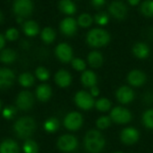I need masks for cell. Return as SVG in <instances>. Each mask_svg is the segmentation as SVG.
I'll return each instance as SVG.
<instances>
[{
    "label": "cell",
    "instance_id": "1",
    "mask_svg": "<svg viewBox=\"0 0 153 153\" xmlns=\"http://www.w3.org/2000/svg\"><path fill=\"white\" fill-rule=\"evenodd\" d=\"M105 139L103 135L97 130H90L84 137L85 149L91 153L100 152L105 146Z\"/></svg>",
    "mask_w": 153,
    "mask_h": 153
},
{
    "label": "cell",
    "instance_id": "2",
    "mask_svg": "<svg viewBox=\"0 0 153 153\" xmlns=\"http://www.w3.org/2000/svg\"><path fill=\"white\" fill-rule=\"evenodd\" d=\"M35 129L36 123L33 118L29 117L19 118L13 126L14 133L21 139H25L30 136L34 133Z\"/></svg>",
    "mask_w": 153,
    "mask_h": 153
},
{
    "label": "cell",
    "instance_id": "3",
    "mask_svg": "<svg viewBox=\"0 0 153 153\" xmlns=\"http://www.w3.org/2000/svg\"><path fill=\"white\" fill-rule=\"evenodd\" d=\"M86 40L90 46L95 48H100L106 46L109 42L110 35L107 30L103 29L95 28L91 30L87 33Z\"/></svg>",
    "mask_w": 153,
    "mask_h": 153
},
{
    "label": "cell",
    "instance_id": "4",
    "mask_svg": "<svg viewBox=\"0 0 153 153\" xmlns=\"http://www.w3.org/2000/svg\"><path fill=\"white\" fill-rule=\"evenodd\" d=\"M74 101L80 108L84 109V110H89L92 108L93 106L95 105V102L91 94H90L89 92L85 91H78L74 96Z\"/></svg>",
    "mask_w": 153,
    "mask_h": 153
},
{
    "label": "cell",
    "instance_id": "5",
    "mask_svg": "<svg viewBox=\"0 0 153 153\" xmlns=\"http://www.w3.org/2000/svg\"><path fill=\"white\" fill-rule=\"evenodd\" d=\"M13 10L18 17H27L32 13L33 4L30 0H17L13 4Z\"/></svg>",
    "mask_w": 153,
    "mask_h": 153
},
{
    "label": "cell",
    "instance_id": "6",
    "mask_svg": "<svg viewBox=\"0 0 153 153\" xmlns=\"http://www.w3.org/2000/svg\"><path fill=\"white\" fill-rule=\"evenodd\" d=\"M82 116L76 111L70 112L64 119V125L66 129L70 131H76L82 126Z\"/></svg>",
    "mask_w": 153,
    "mask_h": 153
},
{
    "label": "cell",
    "instance_id": "7",
    "mask_svg": "<svg viewBox=\"0 0 153 153\" xmlns=\"http://www.w3.org/2000/svg\"><path fill=\"white\" fill-rule=\"evenodd\" d=\"M78 145L77 139L71 134H64L57 140V147L64 152H70L76 149Z\"/></svg>",
    "mask_w": 153,
    "mask_h": 153
},
{
    "label": "cell",
    "instance_id": "8",
    "mask_svg": "<svg viewBox=\"0 0 153 153\" xmlns=\"http://www.w3.org/2000/svg\"><path fill=\"white\" fill-rule=\"evenodd\" d=\"M111 119L117 124H126L130 122L132 118V114L130 111L122 107H116L111 110L110 113Z\"/></svg>",
    "mask_w": 153,
    "mask_h": 153
},
{
    "label": "cell",
    "instance_id": "9",
    "mask_svg": "<svg viewBox=\"0 0 153 153\" xmlns=\"http://www.w3.org/2000/svg\"><path fill=\"white\" fill-rule=\"evenodd\" d=\"M34 98L31 92L28 91H21L16 99V106L22 110H29L32 108Z\"/></svg>",
    "mask_w": 153,
    "mask_h": 153
},
{
    "label": "cell",
    "instance_id": "10",
    "mask_svg": "<svg viewBox=\"0 0 153 153\" xmlns=\"http://www.w3.org/2000/svg\"><path fill=\"white\" fill-rule=\"evenodd\" d=\"M56 55L57 58L64 63H67L73 60V49L66 43H60L56 46Z\"/></svg>",
    "mask_w": 153,
    "mask_h": 153
},
{
    "label": "cell",
    "instance_id": "11",
    "mask_svg": "<svg viewBox=\"0 0 153 153\" xmlns=\"http://www.w3.org/2000/svg\"><path fill=\"white\" fill-rule=\"evenodd\" d=\"M108 11L113 17L117 19H123L127 13V7L121 1H113L108 6Z\"/></svg>",
    "mask_w": 153,
    "mask_h": 153
},
{
    "label": "cell",
    "instance_id": "12",
    "mask_svg": "<svg viewBox=\"0 0 153 153\" xmlns=\"http://www.w3.org/2000/svg\"><path fill=\"white\" fill-rule=\"evenodd\" d=\"M116 97L117 100L122 104H128L133 101L134 98V93L132 88L128 86H121L116 92Z\"/></svg>",
    "mask_w": 153,
    "mask_h": 153
},
{
    "label": "cell",
    "instance_id": "13",
    "mask_svg": "<svg viewBox=\"0 0 153 153\" xmlns=\"http://www.w3.org/2000/svg\"><path fill=\"white\" fill-rule=\"evenodd\" d=\"M120 136H121V141L125 144L131 145L135 143L139 140V132L134 127H127L121 132Z\"/></svg>",
    "mask_w": 153,
    "mask_h": 153
},
{
    "label": "cell",
    "instance_id": "14",
    "mask_svg": "<svg viewBox=\"0 0 153 153\" xmlns=\"http://www.w3.org/2000/svg\"><path fill=\"white\" fill-rule=\"evenodd\" d=\"M14 74L8 68L0 69V89H7L11 87L14 82Z\"/></svg>",
    "mask_w": 153,
    "mask_h": 153
},
{
    "label": "cell",
    "instance_id": "15",
    "mask_svg": "<svg viewBox=\"0 0 153 153\" xmlns=\"http://www.w3.org/2000/svg\"><path fill=\"white\" fill-rule=\"evenodd\" d=\"M127 80H128V82L130 85L138 87V86H142L145 82L146 75L143 71L134 69V70H132L128 74Z\"/></svg>",
    "mask_w": 153,
    "mask_h": 153
},
{
    "label": "cell",
    "instance_id": "16",
    "mask_svg": "<svg viewBox=\"0 0 153 153\" xmlns=\"http://www.w3.org/2000/svg\"><path fill=\"white\" fill-rule=\"evenodd\" d=\"M61 31L66 36H72L76 32L77 30V22L72 17L65 18L60 23Z\"/></svg>",
    "mask_w": 153,
    "mask_h": 153
},
{
    "label": "cell",
    "instance_id": "17",
    "mask_svg": "<svg viewBox=\"0 0 153 153\" xmlns=\"http://www.w3.org/2000/svg\"><path fill=\"white\" fill-rule=\"evenodd\" d=\"M55 82L59 87L66 88L72 82V76L69 72L61 69L55 74Z\"/></svg>",
    "mask_w": 153,
    "mask_h": 153
},
{
    "label": "cell",
    "instance_id": "18",
    "mask_svg": "<svg viewBox=\"0 0 153 153\" xmlns=\"http://www.w3.org/2000/svg\"><path fill=\"white\" fill-rule=\"evenodd\" d=\"M52 94L51 87L48 84H40L36 89V97L40 101H48Z\"/></svg>",
    "mask_w": 153,
    "mask_h": 153
},
{
    "label": "cell",
    "instance_id": "19",
    "mask_svg": "<svg viewBox=\"0 0 153 153\" xmlns=\"http://www.w3.org/2000/svg\"><path fill=\"white\" fill-rule=\"evenodd\" d=\"M0 153H19V146L13 140H4L0 144Z\"/></svg>",
    "mask_w": 153,
    "mask_h": 153
},
{
    "label": "cell",
    "instance_id": "20",
    "mask_svg": "<svg viewBox=\"0 0 153 153\" xmlns=\"http://www.w3.org/2000/svg\"><path fill=\"white\" fill-rule=\"evenodd\" d=\"M81 81L85 87H93L97 83V75L91 70H86L82 74Z\"/></svg>",
    "mask_w": 153,
    "mask_h": 153
},
{
    "label": "cell",
    "instance_id": "21",
    "mask_svg": "<svg viewBox=\"0 0 153 153\" xmlns=\"http://www.w3.org/2000/svg\"><path fill=\"white\" fill-rule=\"evenodd\" d=\"M133 52H134L135 56H137L138 58L143 59V58H146L149 56L150 48L145 43L137 42L136 44H134V46L133 48Z\"/></svg>",
    "mask_w": 153,
    "mask_h": 153
},
{
    "label": "cell",
    "instance_id": "22",
    "mask_svg": "<svg viewBox=\"0 0 153 153\" xmlns=\"http://www.w3.org/2000/svg\"><path fill=\"white\" fill-rule=\"evenodd\" d=\"M87 59H88L89 65L91 67H94V68L100 67L102 65V64H103V56L98 51H92V52H91L88 55Z\"/></svg>",
    "mask_w": 153,
    "mask_h": 153
},
{
    "label": "cell",
    "instance_id": "23",
    "mask_svg": "<svg viewBox=\"0 0 153 153\" xmlns=\"http://www.w3.org/2000/svg\"><path fill=\"white\" fill-rule=\"evenodd\" d=\"M22 29H23L24 33L29 37H33L37 35L39 30L38 23L35 21H31V20L25 22L22 26Z\"/></svg>",
    "mask_w": 153,
    "mask_h": 153
},
{
    "label": "cell",
    "instance_id": "24",
    "mask_svg": "<svg viewBox=\"0 0 153 153\" xmlns=\"http://www.w3.org/2000/svg\"><path fill=\"white\" fill-rule=\"evenodd\" d=\"M59 9L65 14H74L76 12V6L70 0H62L58 3Z\"/></svg>",
    "mask_w": 153,
    "mask_h": 153
},
{
    "label": "cell",
    "instance_id": "25",
    "mask_svg": "<svg viewBox=\"0 0 153 153\" xmlns=\"http://www.w3.org/2000/svg\"><path fill=\"white\" fill-rule=\"evenodd\" d=\"M16 58V53L12 48H4L0 53V61L5 64L13 62Z\"/></svg>",
    "mask_w": 153,
    "mask_h": 153
},
{
    "label": "cell",
    "instance_id": "26",
    "mask_svg": "<svg viewBox=\"0 0 153 153\" xmlns=\"http://www.w3.org/2000/svg\"><path fill=\"white\" fill-rule=\"evenodd\" d=\"M41 39L45 42V43H52L55 39H56V32L54 31V30L50 27H46L42 30L41 34H40Z\"/></svg>",
    "mask_w": 153,
    "mask_h": 153
},
{
    "label": "cell",
    "instance_id": "27",
    "mask_svg": "<svg viewBox=\"0 0 153 153\" xmlns=\"http://www.w3.org/2000/svg\"><path fill=\"white\" fill-rule=\"evenodd\" d=\"M19 83L22 86V87H31L34 84V76L30 74V73H23L19 76Z\"/></svg>",
    "mask_w": 153,
    "mask_h": 153
},
{
    "label": "cell",
    "instance_id": "28",
    "mask_svg": "<svg viewBox=\"0 0 153 153\" xmlns=\"http://www.w3.org/2000/svg\"><path fill=\"white\" fill-rule=\"evenodd\" d=\"M58 127H59V121L55 117L48 118L44 123V129L48 133H55L56 131H57Z\"/></svg>",
    "mask_w": 153,
    "mask_h": 153
},
{
    "label": "cell",
    "instance_id": "29",
    "mask_svg": "<svg viewBox=\"0 0 153 153\" xmlns=\"http://www.w3.org/2000/svg\"><path fill=\"white\" fill-rule=\"evenodd\" d=\"M96 108L100 111L105 112L110 109L111 108V102L109 101L108 99L107 98H101L100 100H98L95 103Z\"/></svg>",
    "mask_w": 153,
    "mask_h": 153
},
{
    "label": "cell",
    "instance_id": "30",
    "mask_svg": "<svg viewBox=\"0 0 153 153\" xmlns=\"http://www.w3.org/2000/svg\"><path fill=\"white\" fill-rule=\"evenodd\" d=\"M22 149L24 153H38L39 152L38 144L32 140H27L24 143Z\"/></svg>",
    "mask_w": 153,
    "mask_h": 153
},
{
    "label": "cell",
    "instance_id": "31",
    "mask_svg": "<svg viewBox=\"0 0 153 153\" xmlns=\"http://www.w3.org/2000/svg\"><path fill=\"white\" fill-rule=\"evenodd\" d=\"M142 13L148 17L153 16V1H144L141 5Z\"/></svg>",
    "mask_w": 153,
    "mask_h": 153
},
{
    "label": "cell",
    "instance_id": "32",
    "mask_svg": "<svg viewBox=\"0 0 153 153\" xmlns=\"http://www.w3.org/2000/svg\"><path fill=\"white\" fill-rule=\"evenodd\" d=\"M77 23L82 26V27H89L91 23H92V17L89 14V13H82L79 17H78V21Z\"/></svg>",
    "mask_w": 153,
    "mask_h": 153
},
{
    "label": "cell",
    "instance_id": "33",
    "mask_svg": "<svg viewBox=\"0 0 153 153\" xmlns=\"http://www.w3.org/2000/svg\"><path fill=\"white\" fill-rule=\"evenodd\" d=\"M143 122L146 127L153 129V109H149L143 113Z\"/></svg>",
    "mask_w": 153,
    "mask_h": 153
},
{
    "label": "cell",
    "instance_id": "34",
    "mask_svg": "<svg viewBox=\"0 0 153 153\" xmlns=\"http://www.w3.org/2000/svg\"><path fill=\"white\" fill-rule=\"evenodd\" d=\"M36 76L40 81H47L49 78V72L47 68L43 66H39L35 71Z\"/></svg>",
    "mask_w": 153,
    "mask_h": 153
},
{
    "label": "cell",
    "instance_id": "35",
    "mask_svg": "<svg viewBox=\"0 0 153 153\" xmlns=\"http://www.w3.org/2000/svg\"><path fill=\"white\" fill-rule=\"evenodd\" d=\"M94 20L100 25H106L108 22V15L106 12H100L95 14Z\"/></svg>",
    "mask_w": 153,
    "mask_h": 153
},
{
    "label": "cell",
    "instance_id": "36",
    "mask_svg": "<svg viewBox=\"0 0 153 153\" xmlns=\"http://www.w3.org/2000/svg\"><path fill=\"white\" fill-rule=\"evenodd\" d=\"M111 124V120H110V117H100L97 122H96V125L97 126L100 128V129H106L108 128Z\"/></svg>",
    "mask_w": 153,
    "mask_h": 153
},
{
    "label": "cell",
    "instance_id": "37",
    "mask_svg": "<svg viewBox=\"0 0 153 153\" xmlns=\"http://www.w3.org/2000/svg\"><path fill=\"white\" fill-rule=\"evenodd\" d=\"M72 66L76 71H84L85 67H86V64L82 59L74 58L72 60Z\"/></svg>",
    "mask_w": 153,
    "mask_h": 153
},
{
    "label": "cell",
    "instance_id": "38",
    "mask_svg": "<svg viewBox=\"0 0 153 153\" xmlns=\"http://www.w3.org/2000/svg\"><path fill=\"white\" fill-rule=\"evenodd\" d=\"M15 113L16 110L13 106H7L3 110V117L6 119H11L14 117Z\"/></svg>",
    "mask_w": 153,
    "mask_h": 153
},
{
    "label": "cell",
    "instance_id": "39",
    "mask_svg": "<svg viewBox=\"0 0 153 153\" xmlns=\"http://www.w3.org/2000/svg\"><path fill=\"white\" fill-rule=\"evenodd\" d=\"M19 36V31L15 28H10L5 31L4 37L9 40H15Z\"/></svg>",
    "mask_w": 153,
    "mask_h": 153
},
{
    "label": "cell",
    "instance_id": "40",
    "mask_svg": "<svg viewBox=\"0 0 153 153\" xmlns=\"http://www.w3.org/2000/svg\"><path fill=\"white\" fill-rule=\"evenodd\" d=\"M105 3H106V2H105L104 0H93V1L91 2V4H93V6H94L95 8H100V6L104 5Z\"/></svg>",
    "mask_w": 153,
    "mask_h": 153
},
{
    "label": "cell",
    "instance_id": "41",
    "mask_svg": "<svg viewBox=\"0 0 153 153\" xmlns=\"http://www.w3.org/2000/svg\"><path fill=\"white\" fill-rule=\"evenodd\" d=\"M91 96L92 97H96L100 94V90L97 86H93L91 88Z\"/></svg>",
    "mask_w": 153,
    "mask_h": 153
},
{
    "label": "cell",
    "instance_id": "42",
    "mask_svg": "<svg viewBox=\"0 0 153 153\" xmlns=\"http://www.w3.org/2000/svg\"><path fill=\"white\" fill-rule=\"evenodd\" d=\"M4 42H5L4 37L2 34H0V50L4 48Z\"/></svg>",
    "mask_w": 153,
    "mask_h": 153
},
{
    "label": "cell",
    "instance_id": "43",
    "mask_svg": "<svg viewBox=\"0 0 153 153\" xmlns=\"http://www.w3.org/2000/svg\"><path fill=\"white\" fill-rule=\"evenodd\" d=\"M139 3H140V1H139V0H130V1H129V4H132V5L138 4Z\"/></svg>",
    "mask_w": 153,
    "mask_h": 153
},
{
    "label": "cell",
    "instance_id": "44",
    "mask_svg": "<svg viewBox=\"0 0 153 153\" xmlns=\"http://www.w3.org/2000/svg\"><path fill=\"white\" fill-rule=\"evenodd\" d=\"M17 21H18V22H22V17H17Z\"/></svg>",
    "mask_w": 153,
    "mask_h": 153
},
{
    "label": "cell",
    "instance_id": "45",
    "mask_svg": "<svg viewBox=\"0 0 153 153\" xmlns=\"http://www.w3.org/2000/svg\"><path fill=\"white\" fill-rule=\"evenodd\" d=\"M2 20V14H1V13H0V21Z\"/></svg>",
    "mask_w": 153,
    "mask_h": 153
},
{
    "label": "cell",
    "instance_id": "46",
    "mask_svg": "<svg viewBox=\"0 0 153 153\" xmlns=\"http://www.w3.org/2000/svg\"><path fill=\"white\" fill-rule=\"evenodd\" d=\"M1 107H2V104H1V101H0V109H1Z\"/></svg>",
    "mask_w": 153,
    "mask_h": 153
},
{
    "label": "cell",
    "instance_id": "47",
    "mask_svg": "<svg viewBox=\"0 0 153 153\" xmlns=\"http://www.w3.org/2000/svg\"><path fill=\"white\" fill-rule=\"evenodd\" d=\"M115 153H123V152H115Z\"/></svg>",
    "mask_w": 153,
    "mask_h": 153
}]
</instances>
